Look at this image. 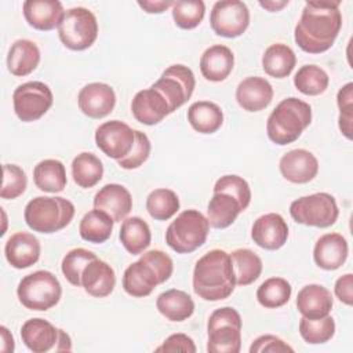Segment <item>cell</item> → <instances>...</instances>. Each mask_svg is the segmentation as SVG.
<instances>
[{
    "label": "cell",
    "mask_w": 353,
    "mask_h": 353,
    "mask_svg": "<svg viewBox=\"0 0 353 353\" xmlns=\"http://www.w3.org/2000/svg\"><path fill=\"white\" fill-rule=\"evenodd\" d=\"M341 1H306L301 18L294 29L296 46L309 54L330 50L342 28Z\"/></svg>",
    "instance_id": "obj_1"
},
{
    "label": "cell",
    "mask_w": 353,
    "mask_h": 353,
    "mask_svg": "<svg viewBox=\"0 0 353 353\" xmlns=\"http://www.w3.org/2000/svg\"><path fill=\"white\" fill-rule=\"evenodd\" d=\"M236 287V274L230 254L225 250H211L205 252L193 269L194 294L210 302L222 301L232 295Z\"/></svg>",
    "instance_id": "obj_2"
},
{
    "label": "cell",
    "mask_w": 353,
    "mask_h": 353,
    "mask_svg": "<svg viewBox=\"0 0 353 353\" xmlns=\"http://www.w3.org/2000/svg\"><path fill=\"white\" fill-rule=\"evenodd\" d=\"M312 123V106L295 97L277 103L266 121L268 138L280 146L295 142Z\"/></svg>",
    "instance_id": "obj_3"
},
{
    "label": "cell",
    "mask_w": 353,
    "mask_h": 353,
    "mask_svg": "<svg viewBox=\"0 0 353 353\" xmlns=\"http://www.w3.org/2000/svg\"><path fill=\"white\" fill-rule=\"evenodd\" d=\"M74 211V204L65 197L37 196L26 204L23 218L33 232L51 234L66 228Z\"/></svg>",
    "instance_id": "obj_4"
},
{
    "label": "cell",
    "mask_w": 353,
    "mask_h": 353,
    "mask_svg": "<svg viewBox=\"0 0 353 353\" xmlns=\"http://www.w3.org/2000/svg\"><path fill=\"white\" fill-rule=\"evenodd\" d=\"M210 222L199 210L182 211L167 228L165 243L178 254H190L200 248L208 236Z\"/></svg>",
    "instance_id": "obj_5"
},
{
    "label": "cell",
    "mask_w": 353,
    "mask_h": 353,
    "mask_svg": "<svg viewBox=\"0 0 353 353\" xmlns=\"http://www.w3.org/2000/svg\"><path fill=\"white\" fill-rule=\"evenodd\" d=\"M241 316L230 307L215 309L207 321L208 353H239L241 349Z\"/></svg>",
    "instance_id": "obj_6"
},
{
    "label": "cell",
    "mask_w": 353,
    "mask_h": 353,
    "mask_svg": "<svg viewBox=\"0 0 353 353\" xmlns=\"http://www.w3.org/2000/svg\"><path fill=\"white\" fill-rule=\"evenodd\" d=\"M17 295L26 309L46 312L59 302L62 287L57 276L51 272L36 270L21 279L17 287Z\"/></svg>",
    "instance_id": "obj_7"
},
{
    "label": "cell",
    "mask_w": 353,
    "mask_h": 353,
    "mask_svg": "<svg viewBox=\"0 0 353 353\" xmlns=\"http://www.w3.org/2000/svg\"><path fill=\"white\" fill-rule=\"evenodd\" d=\"M58 36L62 44L72 51L87 50L98 37L97 17L85 7L69 8L58 26Z\"/></svg>",
    "instance_id": "obj_8"
},
{
    "label": "cell",
    "mask_w": 353,
    "mask_h": 353,
    "mask_svg": "<svg viewBox=\"0 0 353 353\" xmlns=\"http://www.w3.org/2000/svg\"><path fill=\"white\" fill-rule=\"evenodd\" d=\"M290 215L296 223L301 225L330 228L336 222L339 208L332 194L319 192L294 200L290 204Z\"/></svg>",
    "instance_id": "obj_9"
},
{
    "label": "cell",
    "mask_w": 353,
    "mask_h": 353,
    "mask_svg": "<svg viewBox=\"0 0 353 353\" xmlns=\"http://www.w3.org/2000/svg\"><path fill=\"white\" fill-rule=\"evenodd\" d=\"M21 339L33 353L72 350V339L69 334L40 317L29 319L22 324Z\"/></svg>",
    "instance_id": "obj_10"
},
{
    "label": "cell",
    "mask_w": 353,
    "mask_h": 353,
    "mask_svg": "<svg viewBox=\"0 0 353 353\" xmlns=\"http://www.w3.org/2000/svg\"><path fill=\"white\" fill-rule=\"evenodd\" d=\"M54 95L43 81H26L12 94L14 112L21 121L30 123L43 117L52 106Z\"/></svg>",
    "instance_id": "obj_11"
},
{
    "label": "cell",
    "mask_w": 353,
    "mask_h": 353,
    "mask_svg": "<svg viewBox=\"0 0 353 353\" xmlns=\"http://www.w3.org/2000/svg\"><path fill=\"white\" fill-rule=\"evenodd\" d=\"M152 87L165 98L171 112H175L190 99L194 91V73L190 68L182 63H175L168 66Z\"/></svg>",
    "instance_id": "obj_12"
},
{
    "label": "cell",
    "mask_w": 353,
    "mask_h": 353,
    "mask_svg": "<svg viewBox=\"0 0 353 353\" xmlns=\"http://www.w3.org/2000/svg\"><path fill=\"white\" fill-rule=\"evenodd\" d=\"M210 25L215 34L234 39L241 36L250 25V11L245 3L239 0H221L212 6Z\"/></svg>",
    "instance_id": "obj_13"
},
{
    "label": "cell",
    "mask_w": 353,
    "mask_h": 353,
    "mask_svg": "<svg viewBox=\"0 0 353 353\" xmlns=\"http://www.w3.org/2000/svg\"><path fill=\"white\" fill-rule=\"evenodd\" d=\"M135 141V130L120 120L105 121L95 130V143L103 154L120 160L125 157Z\"/></svg>",
    "instance_id": "obj_14"
},
{
    "label": "cell",
    "mask_w": 353,
    "mask_h": 353,
    "mask_svg": "<svg viewBox=\"0 0 353 353\" xmlns=\"http://www.w3.org/2000/svg\"><path fill=\"white\" fill-rule=\"evenodd\" d=\"M77 103L79 109L90 119H103L113 112L116 94L109 84L95 81L80 90Z\"/></svg>",
    "instance_id": "obj_15"
},
{
    "label": "cell",
    "mask_w": 353,
    "mask_h": 353,
    "mask_svg": "<svg viewBox=\"0 0 353 353\" xmlns=\"http://www.w3.org/2000/svg\"><path fill=\"white\" fill-rule=\"evenodd\" d=\"M254 243L268 251L281 248L288 239V225L277 212H268L255 219L251 228Z\"/></svg>",
    "instance_id": "obj_16"
},
{
    "label": "cell",
    "mask_w": 353,
    "mask_h": 353,
    "mask_svg": "<svg viewBox=\"0 0 353 353\" xmlns=\"http://www.w3.org/2000/svg\"><path fill=\"white\" fill-rule=\"evenodd\" d=\"M131 113L137 121L145 125H154L172 112L165 98L150 85L134 95L131 101Z\"/></svg>",
    "instance_id": "obj_17"
},
{
    "label": "cell",
    "mask_w": 353,
    "mask_h": 353,
    "mask_svg": "<svg viewBox=\"0 0 353 353\" xmlns=\"http://www.w3.org/2000/svg\"><path fill=\"white\" fill-rule=\"evenodd\" d=\"M279 170L288 182L307 183L313 181L319 172V160L306 149H292L281 156Z\"/></svg>",
    "instance_id": "obj_18"
},
{
    "label": "cell",
    "mask_w": 353,
    "mask_h": 353,
    "mask_svg": "<svg viewBox=\"0 0 353 353\" xmlns=\"http://www.w3.org/2000/svg\"><path fill=\"white\" fill-rule=\"evenodd\" d=\"M40 241L29 232L14 233L4 245L7 262L15 269H26L34 265L40 258Z\"/></svg>",
    "instance_id": "obj_19"
},
{
    "label": "cell",
    "mask_w": 353,
    "mask_h": 353,
    "mask_svg": "<svg viewBox=\"0 0 353 353\" xmlns=\"http://www.w3.org/2000/svg\"><path fill=\"white\" fill-rule=\"evenodd\" d=\"M349 245L339 233H325L320 236L313 248V259L320 269L336 270L347 259Z\"/></svg>",
    "instance_id": "obj_20"
},
{
    "label": "cell",
    "mask_w": 353,
    "mask_h": 353,
    "mask_svg": "<svg viewBox=\"0 0 353 353\" xmlns=\"http://www.w3.org/2000/svg\"><path fill=\"white\" fill-rule=\"evenodd\" d=\"M94 208L109 214L114 222H121L132 210V196L120 183H108L94 196Z\"/></svg>",
    "instance_id": "obj_21"
},
{
    "label": "cell",
    "mask_w": 353,
    "mask_h": 353,
    "mask_svg": "<svg viewBox=\"0 0 353 353\" xmlns=\"http://www.w3.org/2000/svg\"><path fill=\"white\" fill-rule=\"evenodd\" d=\"M22 11L26 22L33 29L44 32L58 28L66 12L58 0H26Z\"/></svg>",
    "instance_id": "obj_22"
},
{
    "label": "cell",
    "mask_w": 353,
    "mask_h": 353,
    "mask_svg": "<svg viewBox=\"0 0 353 353\" xmlns=\"http://www.w3.org/2000/svg\"><path fill=\"white\" fill-rule=\"evenodd\" d=\"M272 99L273 87L265 77H245L236 88V101L247 112H261L270 105Z\"/></svg>",
    "instance_id": "obj_23"
},
{
    "label": "cell",
    "mask_w": 353,
    "mask_h": 353,
    "mask_svg": "<svg viewBox=\"0 0 353 353\" xmlns=\"http://www.w3.org/2000/svg\"><path fill=\"white\" fill-rule=\"evenodd\" d=\"M114 285L116 274L108 262L95 258L84 268L81 274V287L88 295L94 298H105L113 292Z\"/></svg>",
    "instance_id": "obj_24"
},
{
    "label": "cell",
    "mask_w": 353,
    "mask_h": 353,
    "mask_svg": "<svg viewBox=\"0 0 353 353\" xmlns=\"http://www.w3.org/2000/svg\"><path fill=\"white\" fill-rule=\"evenodd\" d=\"M296 309L306 319H320L330 314L334 306L331 291L321 284H307L296 295Z\"/></svg>",
    "instance_id": "obj_25"
},
{
    "label": "cell",
    "mask_w": 353,
    "mask_h": 353,
    "mask_svg": "<svg viewBox=\"0 0 353 353\" xmlns=\"http://www.w3.org/2000/svg\"><path fill=\"white\" fill-rule=\"evenodd\" d=\"M233 66V51L223 44H214L208 47L200 58V72L208 81H223L232 73Z\"/></svg>",
    "instance_id": "obj_26"
},
{
    "label": "cell",
    "mask_w": 353,
    "mask_h": 353,
    "mask_svg": "<svg viewBox=\"0 0 353 353\" xmlns=\"http://www.w3.org/2000/svg\"><path fill=\"white\" fill-rule=\"evenodd\" d=\"M159 284L160 280L154 269L141 258L137 262L128 265L124 270L123 288L131 296H148Z\"/></svg>",
    "instance_id": "obj_27"
},
{
    "label": "cell",
    "mask_w": 353,
    "mask_h": 353,
    "mask_svg": "<svg viewBox=\"0 0 353 353\" xmlns=\"http://www.w3.org/2000/svg\"><path fill=\"white\" fill-rule=\"evenodd\" d=\"M40 62V50L37 44L28 39L15 40L7 55V68L11 74L23 77L30 74Z\"/></svg>",
    "instance_id": "obj_28"
},
{
    "label": "cell",
    "mask_w": 353,
    "mask_h": 353,
    "mask_svg": "<svg viewBox=\"0 0 353 353\" xmlns=\"http://www.w3.org/2000/svg\"><path fill=\"white\" fill-rule=\"evenodd\" d=\"M244 208L240 201L228 192H214L207 205V219L215 229L229 228Z\"/></svg>",
    "instance_id": "obj_29"
},
{
    "label": "cell",
    "mask_w": 353,
    "mask_h": 353,
    "mask_svg": "<svg viewBox=\"0 0 353 353\" xmlns=\"http://www.w3.org/2000/svg\"><path fill=\"white\" fill-rule=\"evenodd\" d=\"M157 310L170 321H185L194 312V302L192 296L176 288L161 292L156 299Z\"/></svg>",
    "instance_id": "obj_30"
},
{
    "label": "cell",
    "mask_w": 353,
    "mask_h": 353,
    "mask_svg": "<svg viewBox=\"0 0 353 353\" xmlns=\"http://www.w3.org/2000/svg\"><path fill=\"white\" fill-rule=\"evenodd\" d=\"M188 121L200 134H214L223 124V112L215 102L197 101L188 109Z\"/></svg>",
    "instance_id": "obj_31"
},
{
    "label": "cell",
    "mask_w": 353,
    "mask_h": 353,
    "mask_svg": "<svg viewBox=\"0 0 353 353\" xmlns=\"http://www.w3.org/2000/svg\"><path fill=\"white\" fill-rule=\"evenodd\" d=\"M296 65L294 50L284 43L270 44L262 55V68L266 74L274 79H284L291 74Z\"/></svg>",
    "instance_id": "obj_32"
},
{
    "label": "cell",
    "mask_w": 353,
    "mask_h": 353,
    "mask_svg": "<svg viewBox=\"0 0 353 353\" xmlns=\"http://www.w3.org/2000/svg\"><path fill=\"white\" fill-rule=\"evenodd\" d=\"M119 239L127 252L139 255L150 245V228L141 216H128L121 222Z\"/></svg>",
    "instance_id": "obj_33"
},
{
    "label": "cell",
    "mask_w": 353,
    "mask_h": 353,
    "mask_svg": "<svg viewBox=\"0 0 353 353\" xmlns=\"http://www.w3.org/2000/svg\"><path fill=\"white\" fill-rule=\"evenodd\" d=\"M33 182L36 188L47 193H59L65 189L66 170L62 161L57 159H44L33 168Z\"/></svg>",
    "instance_id": "obj_34"
},
{
    "label": "cell",
    "mask_w": 353,
    "mask_h": 353,
    "mask_svg": "<svg viewBox=\"0 0 353 353\" xmlns=\"http://www.w3.org/2000/svg\"><path fill=\"white\" fill-rule=\"evenodd\" d=\"M113 225L114 221L109 214L94 208L84 214V216L81 218L79 225V233L80 237L88 243L101 244L112 236Z\"/></svg>",
    "instance_id": "obj_35"
},
{
    "label": "cell",
    "mask_w": 353,
    "mask_h": 353,
    "mask_svg": "<svg viewBox=\"0 0 353 353\" xmlns=\"http://www.w3.org/2000/svg\"><path fill=\"white\" fill-rule=\"evenodd\" d=\"M72 176L77 186L92 188L103 176L102 161L94 153L81 152L72 161Z\"/></svg>",
    "instance_id": "obj_36"
},
{
    "label": "cell",
    "mask_w": 353,
    "mask_h": 353,
    "mask_svg": "<svg viewBox=\"0 0 353 353\" xmlns=\"http://www.w3.org/2000/svg\"><path fill=\"white\" fill-rule=\"evenodd\" d=\"M233 270L236 274V285H250L262 273V259L250 248H237L230 254Z\"/></svg>",
    "instance_id": "obj_37"
},
{
    "label": "cell",
    "mask_w": 353,
    "mask_h": 353,
    "mask_svg": "<svg viewBox=\"0 0 353 353\" xmlns=\"http://www.w3.org/2000/svg\"><path fill=\"white\" fill-rule=\"evenodd\" d=\"M292 294L291 284L283 277H269L256 290V299L266 309L284 306Z\"/></svg>",
    "instance_id": "obj_38"
},
{
    "label": "cell",
    "mask_w": 353,
    "mask_h": 353,
    "mask_svg": "<svg viewBox=\"0 0 353 353\" xmlns=\"http://www.w3.org/2000/svg\"><path fill=\"white\" fill-rule=\"evenodd\" d=\"M178 194L167 188L152 190L146 197V210L156 221H168L179 210Z\"/></svg>",
    "instance_id": "obj_39"
},
{
    "label": "cell",
    "mask_w": 353,
    "mask_h": 353,
    "mask_svg": "<svg viewBox=\"0 0 353 353\" xmlns=\"http://www.w3.org/2000/svg\"><path fill=\"white\" fill-rule=\"evenodd\" d=\"M330 77L327 72L317 65H303L294 76L295 88L303 95L314 97L323 94L328 88Z\"/></svg>",
    "instance_id": "obj_40"
},
{
    "label": "cell",
    "mask_w": 353,
    "mask_h": 353,
    "mask_svg": "<svg viewBox=\"0 0 353 353\" xmlns=\"http://www.w3.org/2000/svg\"><path fill=\"white\" fill-rule=\"evenodd\" d=\"M299 334L310 345L325 343L335 334V321L330 314L320 319L302 317L299 321Z\"/></svg>",
    "instance_id": "obj_41"
},
{
    "label": "cell",
    "mask_w": 353,
    "mask_h": 353,
    "mask_svg": "<svg viewBox=\"0 0 353 353\" xmlns=\"http://www.w3.org/2000/svg\"><path fill=\"white\" fill-rule=\"evenodd\" d=\"M171 14L175 25L181 29L197 28L205 14V4L201 0H181L174 1Z\"/></svg>",
    "instance_id": "obj_42"
},
{
    "label": "cell",
    "mask_w": 353,
    "mask_h": 353,
    "mask_svg": "<svg viewBox=\"0 0 353 353\" xmlns=\"http://www.w3.org/2000/svg\"><path fill=\"white\" fill-rule=\"evenodd\" d=\"M98 258L92 251L85 248H73L62 259L61 270L65 279L74 287H81V274L84 268Z\"/></svg>",
    "instance_id": "obj_43"
},
{
    "label": "cell",
    "mask_w": 353,
    "mask_h": 353,
    "mask_svg": "<svg viewBox=\"0 0 353 353\" xmlns=\"http://www.w3.org/2000/svg\"><path fill=\"white\" fill-rule=\"evenodd\" d=\"M28 186V178L25 171L17 164L3 165V183L0 197L6 200H14L19 197Z\"/></svg>",
    "instance_id": "obj_44"
},
{
    "label": "cell",
    "mask_w": 353,
    "mask_h": 353,
    "mask_svg": "<svg viewBox=\"0 0 353 353\" xmlns=\"http://www.w3.org/2000/svg\"><path fill=\"white\" fill-rule=\"evenodd\" d=\"M214 192H228L233 194L240 201L244 210L251 203V189L248 182L244 178L234 174L221 176L214 185Z\"/></svg>",
    "instance_id": "obj_45"
},
{
    "label": "cell",
    "mask_w": 353,
    "mask_h": 353,
    "mask_svg": "<svg viewBox=\"0 0 353 353\" xmlns=\"http://www.w3.org/2000/svg\"><path fill=\"white\" fill-rule=\"evenodd\" d=\"M150 149L152 145L148 135L139 130H135V141L131 152L125 157L117 160V164L124 170H135L149 159Z\"/></svg>",
    "instance_id": "obj_46"
},
{
    "label": "cell",
    "mask_w": 353,
    "mask_h": 353,
    "mask_svg": "<svg viewBox=\"0 0 353 353\" xmlns=\"http://www.w3.org/2000/svg\"><path fill=\"white\" fill-rule=\"evenodd\" d=\"M336 103L339 108V130L347 138L352 139V121H353V83H346L336 95Z\"/></svg>",
    "instance_id": "obj_47"
},
{
    "label": "cell",
    "mask_w": 353,
    "mask_h": 353,
    "mask_svg": "<svg viewBox=\"0 0 353 353\" xmlns=\"http://www.w3.org/2000/svg\"><path fill=\"white\" fill-rule=\"evenodd\" d=\"M141 259L148 262L154 269L159 276L160 284L165 283L171 277L174 270V262L161 250H149L141 255Z\"/></svg>",
    "instance_id": "obj_48"
},
{
    "label": "cell",
    "mask_w": 353,
    "mask_h": 353,
    "mask_svg": "<svg viewBox=\"0 0 353 353\" xmlns=\"http://www.w3.org/2000/svg\"><path fill=\"white\" fill-rule=\"evenodd\" d=\"M281 353V352H294V349L284 342L281 338L270 334H265L258 336L255 341H252L250 346V353Z\"/></svg>",
    "instance_id": "obj_49"
},
{
    "label": "cell",
    "mask_w": 353,
    "mask_h": 353,
    "mask_svg": "<svg viewBox=\"0 0 353 353\" xmlns=\"http://www.w3.org/2000/svg\"><path fill=\"white\" fill-rule=\"evenodd\" d=\"M156 352H190L194 353L196 345L193 342V339L190 336H188L186 334H172L168 338H165V341L154 349Z\"/></svg>",
    "instance_id": "obj_50"
},
{
    "label": "cell",
    "mask_w": 353,
    "mask_h": 353,
    "mask_svg": "<svg viewBox=\"0 0 353 353\" xmlns=\"http://www.w3.org/2000/svg\"><path fill=\"white\" fill-rule=\"evenodd\" d=\"M335 296L345 305L352 306L353 305V274L346 273L341 276L334 285Z\"/></svg>",
    "instance_id": "obj_51"
},
{
    "label": "cell",
    "mask_w": 353,
    "mask_h": 353,
    "mask_svg": "<svg viewBox=\"0 0 353 353\" xmlns=\"http://www.w3.org/2000/svg\"><path fill=\"white\" fill-rule=\"evenodd\" d=\"M174 1L170 0H159V1H138V6L148 14H161L167 8L172 7Z\"/></svg>",
    "instance_id": "obj_52"
},
{
    "label": "cell",
    "mask_w": 353,
    "mask_h": 353,
    "mask_svg": "<svg viewBox=\"0 0 353 353\" xmlns=\"http://www.w3.org/2000/svg\"><path fill=\"white\" fill-rule=\"evenodd\" d=\"M0 334H1V352H6V353H11L14 352V347H15V343H14V336L12 334L8 331L7 327L1 325L0 327Z\"/></svg>",
    "instance_id": "obj_53"
},
{
    "label": "cell",
    "mask_w": 353,
    "mask_h": 353,
    "mask_svg": "<svg viewBox=\"0 0 353 353\" xmlns=\"http://www.w3.org/2000/svg\"><path fill=\"white\" fill-rule=\"evenodd\" d=\"M288 4V0H283V1H259V6L270 12H274V11H280L283 7H285Z\"/></svg>",
    "instance_id": "obj_54"
}]
</instances>
